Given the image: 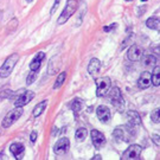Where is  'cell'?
Wrapping results in <instances>:
<instances>
[{"label":"cell","instance_id":"cell-1","mask_svg":"<svg viewBox=\"0 0 160 160\" xmlns=\"http://www.w3.org/2000/svg\"><path fill=\"white\" fill-rule=\"evenodd\" d=\"M18 61H19V55L18 53H12L11 56H8L6 58V61L0 68V77L1 78L8 77L12 71H13V69H14Z\"/></svg>","mask_w":160,"mask_h":160},{"label":"cell","instance_id":"cell-2","mask_svg":"<svg viewBox=\"0 0 160 160\" xmlns=\"http://www.w3.org/2000/svg\"><path fill=\"white\" fill-rule=\"evenodd\" d=\"M23 114V107H17L16 109H13L11 112H8L7 115H6L5 118H4V120L1 122V127H4V128H8V127H11L16 121L22 116Z\"/></svg>","mask_w":160,"mask_h":160},{"label":"cell","instance_id":"cell-3","mask_svg":"<svg viewBox=\"0 0 160 160\" xmlns=\"http://www.w3.org/2000/svg\"><path fill=\"white\" fill-rule=\"evenodd\" d=\"M112 87V81L109 77H100L96 80V95L98 97H103L108 94L109 89Z\"/></svg>","mask_w":160,"mask_h":160},{"label":"cell","instance_id":"cell-4","mask_svg":"<svg viewBox=\"0 0 160 160\" xmlns=\"http://www.w3.org/2000/svg\"><path fill=\"white\" fill-rule=\"evenodd\" d=\"M77 6H78V4H77L76 0H69L67 6H65V8H64L63 12H62V14L58 18V24H64L67 20H69V18L71 17L75 12H76Z\"/></svg>","mask_w":160,"mask_h":160},{"label":"cell","instance_id":"cell-5","mask_svg":"<svg viewBox=\"0 0 160 160\" xmlns=\"http://www.w3.org/2000/svg\"><path fill=\"white\" fill-rule=\"evenodd\" d=\"M142 152V147L139 145H132L125 151V153L122 155L123 160H135L140 158V154Z\"/></svg>","mask_w":160,"mask_h":160},{"label":"cell","instance_id":"cell-6","mask_svg":"<svg viewBox=\"0 0 160 160\" xmlns=\"http://www.w3.org/2000/svg\"><path fill=\"white\" fill-rule=\"evenodd\" d=\"M69 148H70V141H69V139L68 138H62V139H59L57 142L55 143L53 152H55V154L57 155H63L68 152Z\"/></svg>","mask_w":160,"mask_h":160},{"label":"cell","instance_id":"cell-7","mask_svg":"<svg viewBox=\"0 0 160 160\" xmlns=\"http://www.w3.org/2000/svg\"><path fill=\"white\" fill-rule=\"evenodd\" d=\"M110 90V89H109ZM109 98H110V102L114 104L115 107H118V108H121L123 104H125V101H123V98L121 96V92L120 89L118 88V87H114L110 92H109Z\"/></svg>","mask_w":160,"mask_h":160},{"label":"cell","instance_id":"cell-8","mask_svg":"<svg viewBox=\"0 0 160 160\" xmlns=\"http://www.w3.org/2000/svg\"><path fill=\"white\" fill-rule=\"evenodd\" d=\"M127 56H128L129 61H132V62H139V61L141 59V57L143 56V51L140 46L133 44V45L128 49Z\"/></svg>","mask_w":160,"mask_h":160},{"label":"cell","instance_id":"cell-9","mask_svg":"<svg viewBox=\"0 0 160 160\" xmlns=\"http://www.w3.org/2000/svg\"><path fill=\"white\" fill-rule=\"evenodd\" d=\"M34 97V92H24L20 96H18V98L14 101V106L16 107H24V106H26L29 102H31L32 100H33Z\"/></svg>","mask_w":160,"mask_h":160},{"label":"cell","instance_id":"cell-10","mask_svg":"<svg viewBox=\"0 0 160 160\" xmlns=\"http://www.w3.org/2000/svg\"><path fill=\"white\" fill-rule=\"evenodd\" d=\"M96 114H97V118H98V120L103 122V123H107L109 122L110 120V110H109L108 107H106V106H100V107H97L96 109Z\"/></svg>","mask_w":160,"mask_h":160},{"label":"cell","instance_id":"cell-11","mask_svg":"<svg viewBox=\"0 0 160 160\" xmlns=\"http://www.w3.org/2000/svg\"><path fill=\"white\" fill-rule=\"evenodd\" d=\"M90 134H92V140L94 146H95L96 148H101L103 145H104V142H106L104 135H103L100 131H96V129H92Z\"/></svg>","mask_w":160,"mask_h":160},{"label":"cell","instance_id":"cell-12","mask_svg":"<svg viewBox=\"0 0 160 160\" xmlns=\"http://www.w3.org/2000/svg\"><path fill=\"white\" fill-rule=\"evenodd\" d=\"M61 65H62V61H61V57L58 56H55V57L51 58V61L49 62V69H48V72L50 75H55L57 74L61 69Z\"/></svg>","mask_w":160,"mask_h":160},{"label":"cell","instance_id":"cell-13","mask_svg":"<svg viewBox=\"0 0 160 160\" xmlns=\"http://www.w3.org/2000/svg\"><path fill=\"white\" fill-rule=\"evenodd\" d=\"M10 151H11L12 154L16 157V159L20 160V159H23V157H24L25 147H24L23 143L14 142V143H12L11 146H10Z\"/></svg>","mask_w":160,"mask_h":160},{"label":"cell","instance_id":"cell-14","mask_svg":"<svg viewBox=\"0 0 160 160\" xmlns=\"http://www.w3.org/2000/svg\"><path fill=\"white\" fill-rule=\"evenodd\" d=\"M151 83H152V75L149 72L145 71V72L140 75L139 81H138V86H139L140 89H147L151 86Z\"/></svg>","mask_w":160,"mask_h":160},{"label":"cell","instance_id":"cell-15","mask_svg":"<svg viewBox=\"0 0 160 160\" xmlns=\"http://www.w3.org/2000/svg\"><path fill=\"white\" fill-rule=\"evenodd\" d=\"M101 69V62L97 58H92V61L89 62L88 65V72L92 75V77H96Z\"/></svg>","mask_w":160,"mask_h":160},{"label":"cell","instance_id":"cell-16","mask_svg":"<svg viewBox=\"0 0 160 160\" xmlns=\"http://www.w3.org/2000/svg\"><path fill=\"white\" fill-rule=\"evenodd\" d=\"M44 57H45V53H44V52H38V53L36 55V57L32 59L31 64H30V69L33 70V71H38Z\"/></svg>","mask_w":160,"mask_h":160},{"label":"cell","instance_id":"cell-17","mask_svg":"<svg viewBox=\"0 0 160 160\" xmlns=\"http://www.w3.org/2000/svg\"><path fill=\"white\" fill-rule=\"evenodd\" d=\"M140 61H141L143 67H146V68H154L155 65H157V61L158 59L153 55H147L145 57H141Z\"/></svg>","mask_w":160,"mask_h":160},{"label":"cell","instance_id":"cell-18","mask_svg":"<svg viewBox=\"0 0 160 160\" xmlns=\"http://www.w3.org/2000/svg\"><path fill=\"white\" fill-rule=\"evenodd\" d=\"M127 118L129 120V123L133 125V126H140L141 125V119H140V116H139V114H138L137 112L128 110L127 112Z\"/></svg>","mask_w":160,"mask_h":160},{"label":"cell","instance_id":"cell-19","mask_svg":"<svg viewBox=\"0 0 160 160\" xmlns=\"http://www.w3.org/2000/svg\"><path fill=\"white\" fill-rule=\"evenodd\" d=\"M46 104H48V100H44V101H42V102L38 103V104L34 107V109H33V116H34V118L39 116V115L44 112Z\"/></svg>","mask_w":160,"mask_h":160},{"label":"cell","instance_id":"cell-20","mask_svg":"<svg viewBox=\"0 0 160 160\" xmlns=\"http://www.w3.org/2000/svg\"><path fill=\"white\" fill-rule=\"evenodd\" d=\"M87 135H88V131H87L86 128H78L76 131V134H75V139H76V141L82 142L87 138Z\"/></svg>","mask_w":160,"mask_h":160},{"label":"cell","instance_id":"cell-21","mask_svg":"<svg viewBox=\"0 0 160 160\" xmlns=\"http://www.w3.org/2000/svg\"><path fill=\"white\" fill-rule=\"evenodd\" d=\"M146 25L147 28L152 30H158L159 29V19L157 17H151L146 20Z\"/></svg>","mask_w":160,"mask_h":160},{"label":"cell","instance_id":"cell-22","mask_svg":"<svg viewBox=\"0 0 160 160\" xmlns=\"http://www.w3.org/2000/svg\"><path fill=\"white\" fill-rule=\"evenodd\" d=\"M82 104H83L82 100H78V98H76V100H74V101L71 102V104H70V108L74 110L75 114H77V113H78V112L81 110V109H82Z\"/></svg>","mask_w":160,"mask_h":160},{"label":"cell","instance_id":"cell-23","mask_svg":"<svg viewBox=\"0 0 160 160\" xmlns=\"http://www.w3.org/2000/svg\"><path fill=\"white\" fill-rule=\"evenodd\" d=\"M65 77H67V72H62V74H59V76L57 77L56 82H55V84H53V89H59V88L62 87V84L64 83Z\"/></svg>","mask_w":160,"mask_h":160},{"label":"cell","instance_id":"cell-24","mask_svg":"<svg viewBox=\"0 0 160 160\" xmlns=\"http://www.w3.org/2000/svg\"><path fill=\"white\" fill-rule=\"evenodd\" d=\"M159 72H160V69L159 68H155V72L152 75V82H153V84H154L155 87H159V84H160Z\"/></svg>","mask_w":160,"mask_h":160},{"label":"cell","instance_id":"cell-25","mask_svg":"<svg viewBox=\"0 0 160 160\" xmlns=\"http://www.w3.org/2000/svg\"><path fill=\"white\" fill-rule=\"evenodd\" d=\"M36 77H37V71H33V70H31L30 71V74L28 75V80H26V84L30 86V84H32L36 80Z\"/></svg>","mask_w":160,"mask_h":160},{"label":"cell","instance_id":"cell-26","mask_svg":"<svg viewBox=\"0 0 160 160\" xmlns=\"http://www.w3.org/2000/svg\"><path fill=\"white\" fill-rule=\"evenodd\" d=\"M151 119H152V121L153 122H155V123H158L159 122V108H157L152 113V115H151Z\"/></svg>","mask_w":160,"mask_h":160},{"label":"cell","instance_id":"cell-27","mask_svg":"<svg viewBox=\"0 0 160 160\" xmlns=\"http://www.w3.org/2000/svg\"><path fill=\"white\" fill-rule=\"evenodd\" d=\"M114 137L119 138V139H122V140H125V139H126L125 135H123V132L121 131L120 128H118V129H115L114 131Z\"/></svg>","mask_w":160,"mask_h":160},{"label":"cell","instance_id":"cell-28","mask_svg":"<svg viewBox=\"0 0 160 160\" xmlns=\"http://www.w3.org/2000/svg\"><path fill=\"white\" fill-rule=\"evenodd\" d=\"M115 26H116V24H112V25H109V26H104V28H103V31H104V32H110V31H112V29H114Z\"/></svg>","mask_w":160,"mask_h":160},{"label":"cell","instance_id":"cell-29","mask_svg":"<svg viewBox=\"0 0 160 160\" xmlns=\"http://www.w3.org/2000/svg\"><path fill=\"white\" fill-rule=\"evenodd\" d=\"M30 139H31V141L32 142H36V140H37V132L33 131L32 133H31V137H30Z\"/></svg>","mask_w":160,"mask_h":160},{"label":"cell","instance_id":"cell-30","mask_svg":"<svg viewBox=\"0 0 160 160\" xmlns=\"http://www.w3.org/2000/svg\"><path fill=\"white\" fill-rule=\"evenodd\" d=\"M59 1H61V0H56V1H55V5H53V7H52V10H51V14H53V13H55L56 8H57L58 5H59Z\"/></svg>","mask_w":160,"mask_h":160},{"label":"cell","instance_id":"cell-31","mask_svg":"<svg viewBox=\"0 0 160 160\" xmlns=\"http://www.w3.org/2000/svg\"><path fill=\"white\" fill-rule=\"evenodd\" d=\"M153 140H155V145H157V146H159V135L153 137Z\"/></svg>","mask_w":160,"mask_h":160},{"label":"cell","instance_id":"cell-32","mask_svg":"<svg viewBox=\"0 0 160 160\" xmlns=\"http://www.w3.org/2000/svg\"><path fill=\"white\" fill-rule=\"evenodd\" d=\"M96 159H102V157L101 155H95V157H92V160H96Z\"/></svg>","mask_w":160,"mask_h":160},{"label":"cell","instance_id":"cell-33","mask_svg":"<svg viewBox=\"0 0 160 160\" xmlns=\"http://www.w3.org/2000/svg\"><path fill=\"white\" fill-rule=\"evenodd\" d=\"M141 1H143V2H145V1H147V0H141Z\"/></svg>","mask_w":160,"mask_h":160},{"label":"cell","instance_id":"cell-34","mask_svg":"<svg viewBox=\"0 0 160 160\" xmlns=\"http://www.w3.org/2000/svg\"><path fill=\"white\" fill-rule=\"evenodd\" d=\"M0 135H1V128H0Z\"/></svg>","mask_w":160,"mask_h":160},{"label":"cell","instance_id":"cell-35","mask_svg":"<svg viewBox=\"0 0 160 160\" xmlns=\"http://www.w3.org/2000/svg\"><path fill=\"white\" fill-rule=\"evenodd\" d=\"M126 1H133V0H126Z\"/></svg>","mask_w":160,"mask_h":160},{"label":"cell","instance_id":"cell-36","mask_svg":"<svg viewBox=\"0 0 160 160\" xmlns=\"http://www.w3.org/2000/svg\"><path fill=\"white\" fill-rule=\"evenodd\" d=\"M26 1H32V0H26Z\"/></svg>","mask_w":160,"mask_h":160}]
</instances>
